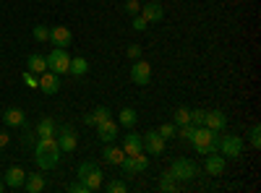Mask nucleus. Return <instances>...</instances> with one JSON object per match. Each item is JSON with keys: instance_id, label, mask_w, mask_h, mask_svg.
Segmentation results:
<instances>
[{"instance_id": "nucleus-1", "label": "nucleus", "mask_w": 261, "mask_h": 193, "mask_svg": "<svg viewBox=\"0 0 261 193\" xmlns=\"http://www.w3.org/2000/svg\"><path fill=\"white\" fill-rule=\"evenodd\" d=\"M60 154H63V152H60V146H58V139H55V136L39 139L37 146H34V162H37L39 170H53V167H58Z\"/></svg>"}, {"instance_id": "nucleus-2", "label": "nucleus", "mask_w": 261, "mask_h": 193, "mask_svg": "<svg viewBox=\"0 0 261 193\" xmlns=\"http://www.w3.org/2000/svg\"><path fill=\"white\" fill-rule=\"evenodd\" d=\"M191 144H193V149L199 154H212V152H217V146H220V133L212 131V128H206V125H199L193 131Z\"/></svg>"}, {"instance_id": "nucleus-3", "label": "nucleus", "mask_w": 261, "mask_h": 193, "mask_svg": "<svg viewBox=\"0 0 261 193\" xmlns=\"http://www.w3.org/2000/svg\"><path fill=\"white\" fill-rule=\"evenodd\" d=\"M167 173L178 183H186V180H193L196 175H199V164H196L193 159H188V157H178V159H172Z\"/></svg>"}, {"instance_id": "nucleus-4", "label": "nucleus", "mask_w": 261, "mask_h": 193, "mask_svg": "<svg viewBox=\"0 0 261 193\" xmlns=\"http://www.w3.org/2000/svg\"><path fill=\"white\" fill-rule=\"evenodd\" d=\"M79 180H84V183H86V188H89V190L94 193V190H99V188H102L105 175H102V170H99L94 162H81V164H79Z\"/></svg>"}, {"instance_id": "nucleus-5", "label": "nucleus", "mask_w": 261, "mask_h": 193, "mask_svg": "<svg viewBox=\"0 0 261 193\" xmlns=\"http://www.w3.org/2000/svg\"><path fill=\"white\" fill-rule=\"evenodd\" d=\"M217 152H220L225 159H238L243 154V139L235 136V133H225V136H220V146H217Z\"/></svg>"}, {"instance_id": "nucleus-6", "label": "nucleus", "mask_w": 261, "mask_h": 193, "mask_svg": "<svg viewBox=\"0 0 261 193\" xmlns=\"http://www.w3.org/2000/svg\"><path fill=\"white\" fill-rule=\"evenodd\" d=\"M68 66H71V55L65 47H55L50 55H47V71L63 76V73H68Z\"/></svg>"}, {"instance_id": "nucleus-7", "label": "nucleus", "mask_w": 261, "mask_h": 193, "mask_svg": "<svg viewBox=\"0 0 261 193\" xmlns=\"http://www.w3.org/2000/svg\"><path fill=\"white\" fill-rule=\"evenodd\" d=\"M130 81L136 84V87H146V84L151 81V66L146 60H134V66H130Z\"/></svg>"}, {"instance_id": "nucleus-8", "label": "nucleus", "mask_w": 261, "mask_h": 193, "mask_svg": "<svg viewBox=\"0 0 261 193\" xmlns=\"http://www.w3.org/2000/svg\"><path fill=\"white\" fill-rule=\"evenodd\" d=\"M120 167L125 170L128 175H136V173H144V170L149 167V157L141 152V154H125L123 157V162H120Z\"/></svg>"}, {"instance_id": "nucleus-9", "label": "nucleus", "mask_w": 261, "mask_h": 193, "mask_svg": "<svg viewBox=\"0 0 261 193\" xmlns=\"http://www.w3.org/2000/svg\"><path fill=\"white\" fill-rule=\"evenodd\" d=\"M165 139L160 136V131H146L141 136V146H144V152L146 154H162L165 152Z\"/></svg>"}, {"instance_id": "nucleus-10", "label": "nucleus", "mask_w": 261, "mask_h": 193, "mask_svg": "<svg viewBox=\"0 0 261 193\" xmlns=\"http://www.w3.org/2000/svg\"><path fill=\"white\" fill-rule=\"evenodd\" d=\"M118 133H120V125H118L113 118L97 123V139H99L102 144H113V141L118 139Z\"/></svg>"}, {"instance_id": "nucleus-11", "label": "nucleus", "mask_w": 261, "mask_h": 193, "mask_svg": "<svg viewBox=\"0 0 261 193\" xmlns=\"http://www.w3.org/2000/svg\"><path fill=\"white\" fill-rule=\"evenodd\" d=\"M139 13L146 18V24H160V21L165 18V8H162V3H157V0H149V3H144Z\"/></svg>"}, {"instance_id": "nucleus-12", "label": "nucleus", "mask_w": 261, "mask_h": 193, "mask_svg": "<svg viewBox=\"0 0 261 193\" xmlns=\"http://www.w3.org/2000/svg\"><path fill=\"white\" fill-rule=\"evenodd\" d=\"M225 157L222 154H206V159H204V173L206 175H212V178H220V175H225Z\"/></svg>"}, {"instance_id": "nucleus-13", "label": "nucleus", "mask_w": 261, "mask_h": 193, "mask_svg": "<svg viewBox=\"0 0 261 193\" xmlns=\"http://www.w3.org/2000/svg\"><path fill=\"white\" fill-rule=\"evenodd\" d=\"M58 133V146H60V152H73L76 149V144H79V139H76V133H73V128L71 125H63L60 131H55Z\"/></svg>"}, {"instance_id": "nucleus-14", "label": "nucleus", "mask_w": 261, "mask_h": 193, "mask_svg": "<svg viewBox=\"0 0 261 193\" xmlns=\"http://www.w3.org/2000/svg\"><path fill=\"white\" fill-rule=\"evenodd\" d=\"M204 125L212 128V131H217V133H222L227 128V115L222 110H206L204 113Z\"/></svg>"}, {"instance_id": "nucleus-15", "label": "nucleus", "mask_w": 261, "mask_h": 193, "mask_svg": "<svg viewBox=\"0 0 261 193\" xmlns=\"http://www.w3.org/2000/svg\"><path fill=\"white\" fill-rule=\"evenodd\" d=\"M47 42H53L55 47H71L73 34H71V29H68V26H53V29H50V39H47Z\"/></svg>"}, {"instance_id": "nucleus-16", "label": "nucleus", "mask_w": 261, "mask_h": 193, "mask_svg": "<svg viewBox=\"0 0 261 193\" xmlns=\"http://www.w3.org/2000/svg\"><path fill=\"white\" fill-rule=\"evenodd\" d=\"M39 89L45 92V94H55V92L60 89V76L53 73V71L39 73Z\"/></svg>"}, {"instance_id": "nucleus-17", "label": "nucleus", "mask_w": 261, "mask_h": 193, "mask_svg": "<svg viewBox=\"0 0 261 193\" xmlns=\"http://www.w3.org/2000/svg\"><path fill=\"white\" fill-rule=\"evenodd\" d=\"M24 180H27V173L21 167H11L8 173H6V178H3V183H6V188H24Z\"/></svg>"}, {"instance_id": "nucleus-18", "label": "nucleus", "mask_w": 261, "mask_h": 193, "mask_svg": "<svg viewBox=\"0 0 261 193\" xmlns=\"http://www.w3.org/2000/svg\"><path fill=\"white\" fill-rule=\"evenodd\" d=\"M3 123H6L8 128H18V125L27 123V115H24V110H21V107H8L6 115H3Z\"/></svg>"}, {"instance_id": "nucleus-19", "label": "nucleus", "mask_w": 261, "mask_h": 193, "mask_svg": "<svg viewBox=\"0 0 261 193\" xmlns=\"http://www.w3.org/2000/svg\"><path fill=\"white\" fill-rule=\"evenodd\" d=\"M123 152H125V154H141V152H144L141 136H139V133H125V136H123Z\"/></svg>"}, {"instance_id": "nucleus-20", "label": "nucleus", "mask_w": 261, "mask_h": 193, "mask_svg": "<svg viewBox=\"0 0 261 193\" xmlns=\"http://www.w3.org/2000/svg\"><path fill=\"white\" fill-rule=\"evenodd\" d=\"M27 71H32L34 76H37V73H45V71H47V58H45V55H37V52L29 55V58H27Z\"/></svg>"}, {"instance_id": "nucleus-21", "label": "nucleus", "mask_w": 261, "mask_h": 193, "mask_svg": "<svg viewBox=\"0 0 261 193\" xmlns=\"http://www.w3.org/2000/svg\"><path fill=\"white\" fill-rule=\"evenodd\" d=\"M123 157H125V152H123L120 146H105V152H102V159L107 164H120Z\"/></svg>"}, {"instance_id": "nucleus-22", "label": "nucleus", "mask_w": 261, "mask_h": 193, "mask_svg": "<svg viewBox=\"0 0 261 193\" xmlns=\"http://www.w3.org/2000/svg\"><path fill=\"white\" fill-rule=\"evenodd\" d=\"M55 120L53 118H42L39 123H37V136L39 139H50V136H55Z\"/></svg>"}, {"instance_id": "nucleus-23", "label": "nucleus", "mask_w": 261, "mask_h": 193, "mask_svg": "<svg viewBox=\"0 0 261 193\" xmlns=\"http://www.w3.org/2000/svg\"><path fill=\"white\" fill-rule=\"evenodd\" d=\"M107 118H113V113L107 110V107H97V110H94L92 115H86L84 120H86V125H97V123H102V120H107Z\"/></svg>"}, {"instance_id": "nucleus-24", "label": "nucleus", "mask_w": 261, "mask_h": 193, "mask_svg": "<svg viewBox=\"0 0 261 193\" xmlns=\"http://www.w3.org/2000/svg\"><path fill=\"white\" fill-rule=\"evenodd\" d=\"M24 188H27L29 193H39V190H45V178H42V175H27Z\"/></svg>"}, {"instance_id": "nucleus-25", "label": "nucleus", "mask_w": 261, "mask_h": 193, "mask_svg": "<svg viewBox=\"0 0 261 193\" xmlns=\"http://www.w3.org/2000/svg\"><path fill=\"white\" fill-rule=\"evenodd\" d=\"M86 71H89V63H86V58H71L68 73H73V76H84Z\"/></svg>"}, {"instance_id": "nucleus-26", "label": "nucleus", "mask_w": 261, "mask_h": 193, "mask_svg": "<svg viewBox=\"0 0 261 193\" xmlns=\"http://www.w3.org/2000/svg\"><path fill=\"white\" fill-rule=\"evenodd\" d=\"M120 125H125V128L136 125V110H134V107H123V110H120Z\"/></svg>"}, {"instance_id": "nucleus-27", "label": "nucleus", "mask_w": 261, "mask_h": 193, "mask_svg": "<svg viewBox=\"0 0 261 193\" xmlns=\"http://www.w3.org/2000/svg\"><path fill=\"white\" fill-rule=\"evenodd\" d=\"M160 190H165V193H172V190H178V180L172 178L170 173H162V178H160Z\"/></svg>"}, {"instance_id": "nucleus-28", "label": "nucleus", "mask_w": 261, "mask_h": 193, "mask_svg": "<svg viewBox=\"0 0 261 193\" xmlns=\"http://www.w3.org/2000/svg\"><path fill=\"white\" fill-rule=\"evenodd\" d=\"M32 37H34L37 42H47V39H50V26H42V24L34 26V29H32Z\"/></svg>"}, {"instance_id": "nucleus-29", "label": "nucleus", "mask_w": 261, "mask_h": 193, "mask_svg": "<svg viewBox=\"0 0 261 193\" xmlns=\"http://www.w3.org/2000/svg\"><path fill=\"white\" fill-rule=\"evenodd\" d=\"M188 118H191V110H188V107H178V110H175V118H172V123H175V125H186Z\"/></svg>"}, {"instance_id": "nucleus-30", "label": "nucleus", "mask_w": 261, "mask_h": 193, "mask_svg": "<svg viewBox=\"0 0 261 193\" xmlns=\"http://www.w3.org/2000/svg\"><path fill=\"white\" fill-rule=\"evenodd\" d=\"M193 131H196V125L186 123V125H178V131H175V136H180V139L191 141V139H193Z\"/></svg>"}, {"instance_id": "nucleus-31", "label": "nucleus", "mask_w": 261, "mask_h": 193, "mask_svg": "<svg viewBox=\"0 0 261 193\" xmlns=\"http://www.w3.org/2000/svg\"><path fill=\"white\" fill-rule=\"evenodd\" d=\"M248 139H251V146H253V149H258V146H261V125H251Z\"/></svg>"}, {"instance_id": "nucleus-32", "label": "nucleus", "mask_w": 261, "mask_h": 193, "mask_svg": "<svg viewBox=\"0 0 261 193\" xmlns=\"http://www.w3.org/2000/svg\"><path fill=\"white\" fill-rule=\"evenodd\" d=\"M175 131H178V125H175V123H165V125L160 128V136L167 141V139H172V136H175Z\"/></svg>"}, {"instance_id": "nucleus-33", "label": "nucleus", "mask_w": 261, "mask_h": 193, "mask_svg": "<svg viewBox=\"0 0 261 193\" xmlns=\"http://www.w3.org/2000/svg\"><path fill=\"white\" fill-rule=\"evenodd\" d=\"M105 188L110 190V193H125V190H128V185H125L123 180H110V183H107Z\"/></svg>"}, {"instance_id": "nucleus-34", "label": "nucleus", "mask_w": 261, "mask_h": 193, "mask_svg": "<svg viewBox=\"0 0 261 193\" xmlns=\"http://www.w3.org/2000/svg\"><path fill=\"white\" fill-rule=\"evenodd\" d=\"M204 113H206V110H191V118H188V123H191V125H196V128H199V125H204Z\"/></svg>"}, {"instance_id": "nucleus-35", "label": "nucleus", "mask_w": 261, "mask_h": 193, "mask_svg": "<svg viewBox=\"0 0 261 193\" xmlns=\"http://www.w3.org/2000/svg\"><path fill=\"white\" fill-rule=\"evenodd\" d=\"M146 26H149L146 18H144L141 13H136V16H134V32H146Z\"/></svg>"}, {"instance_id": "nucleus-36", "label": "nucleus", "mask_w": 261, "mask_h": 193, "mask_svg": "<svg viewBox=\"0 0 261 193\" xmlns=\"http://www.w3.org/2000/svg\"><path fill=\"white\" fill-rule=\"evenodd\" d=\"M68 190H71V193H92L89 188H86V183H84V180H76V183H71V185H68Z\"/></svg>"}, {"instance_id": "nucleus-37", "label": "nucleus", "mask_w": 261, "mask_h": 193, "mask_svg": "<svg viewBox=\"0 0 261 193\" xmlns=\"http://www.w3.org/2000/svg\"><path fill=\"white\" fill-rule=\"evenodd\" d=\"M139 11H141V3H139V0H128V3H125V13L136 16Z\"/></svg>"}, {"instance_id": "nucleus-38", "label": "nucleus", "mask_w": 261, "mask_h": 193, "mask_svg": "<svg viewBox=\"0 0 261 193\" xmlns=\"http://www.w3.org/2000/svg\"><path fill=\"white\" fill-rule=\"evenodd\" d=\"M24 84H27V87H32V89H37V87H39V78H37L32 71H27V73H24Z\"/></svg>"}, {"instance_id": "nucleus-39", "label": "nucleus", "mask_w": 261, "mask_h": 193, "mask_svg": "<svg viewBox=\"0 0 261 193\" xmlns=\"http://www.w3.org/2000/svg\"><path fill=\"white\" fill-rule=\"evenodd\" d=\"M128 58H134V60H139L141 58V45H128Z\"/></svg>"}, {"instance_id": "nucleus-40", "label": "nucleus", "mask_w": 261, "mask_h": 193, "mask_svg": "<svg viewBox=\"0 0 261 193\" xmlns=\"http://www.w3.org/2000/svg\"><path fill=\"white\" fill-rule=\"evenodd\" d=\"M8 141H11V139H8V133H0V149H6V146H8Z\"/></svg>"}, {"instance_id": "nucleus-41", "label": "nucleus", "mask_w": 261, "mask_h": 193, "mask_svg": "<svg viewBox=\"0 0 261 193\" xmlns=\"http://www.w3.org/2000/svg\"><path fill=\"white\" fill-rule=\"evenodd\" d=\"M3 188H6V183H3V180H0V190H3Z\"/></svg>"}]
</instances>
